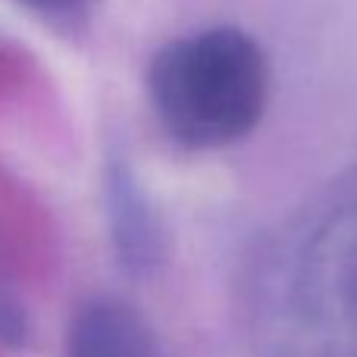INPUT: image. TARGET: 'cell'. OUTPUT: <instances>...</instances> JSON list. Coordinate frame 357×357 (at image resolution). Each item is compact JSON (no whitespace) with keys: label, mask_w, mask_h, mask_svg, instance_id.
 Returning a JSON list of instances; mask_svg holds the SVG:
<instances>
[{"label":"cell","mask_w":357,"mask_h":357,"mask_svg":"<svg viewBox=\"0 0 357 357\" xmlns=\"http://www.w3.org/2000/svg\"><path fill=\"white\" fill-rule=\"evenodd\" d=\"M148 98L157 123L182 148H229L264 119L270 60L257 38L235 25L188 31L154 54Z\"/></svg>","instance_id":"cell-1"},{"label":"cell","mask_w":357,"mask_h":357,"mask_svg":"<svg viewBox=\"0 0 357 357\" xmlns=\"http://www.w3.org/2000/svg\"><path fill=\"white\" fill-rule=\"evenodd\" d=\"M282 357H357V197L323 216L289 266Z\"/></svg>","instance_id":"cell-2"},{"label":"cell","mask_w":357,"mask_h":357,"mask_svg":"<svg viewBox=\"0 0 357 357\" xmlns=\"http://www.w3.org/2000/svg\"><path fill=\"white\" fill-rule=\"evenodd\" d=\"M69 357H167V351L132 304L94 298L69 326Z\"/></svg>","instance_id":"cell-3"},{"label":"cell","mask_w":357,"mask_h":357,"mask_svg":"<svg viewBox=\"0 0 357 357\" xmlns=\"http://www.w3.org/2000/svg\"><path fill=\"white\" fill-rule=\"evenodd\" d=\"M110 201H113V235H116L119 257L135 273L151 270L163 248L160 226H157L154 213H151V204L138 191L135 178L123 173V169L113 173Z\"/></svg>","instance_id":"cell-4"},{"label":"cell","mask_w":357,"mask_h":357,"mask_svg":"<svg viewBox=\"0 0 357 357\" xmlns=\"http://www.w3.org/2000/svg\"><path fill=\"white\" fill-rule=\"evenodd\" d=\"M25 339H29V317H25V307L0 285V342L19 348V345H25Z\"/></svg>","instance_id":"cell-5"},{"label":"cell","mask_w":357,"mask_h":357,"mask_svg":"<svg viewBox=\"0 0 357 357\" xmlns=\"http://www.w3.org/2000/svg\"><path fill=\"white\" fill-rule=\"evenodd\" d=\"M29 6H38V10H66V6L79 3V0H22Z\"/></svg>","instance_id":"cell-6"}]
</instances>
